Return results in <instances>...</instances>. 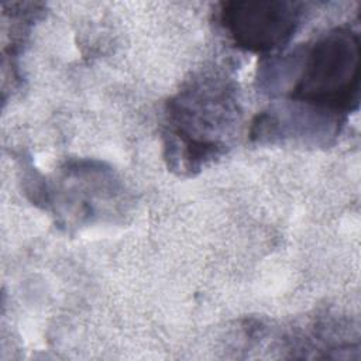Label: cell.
Masks as SVG:
<instances>
[{
    "mask_svg": "<svg viewBox=\"0 0 361 361\" xmlns=\"http://www.w3.org/2000/svg\"><path fill=\"white\" fill-rule=\"evenodd\" d=\"M234 111L224 87L209 83L183 92L171 106L169 158L182 161L185 169L199 168L223 148V133Z\"/></svg>",
    "mask_w": 361,
    "mask_h": 361,
    "instance_id": "cell-1",
    "label": "cell"
},
{
    "mask_svg": "<svg viewBox=\"0 0 361 361\" xmlns=\"http://www.w3.org/2000/svg\"><path fill=\"white\" fill-rule=\"evenodd\" d=\"M300 10L288 1H238L226 6L221 20L234 41L250 51H271L295 32Z\"/></svg>",
    "mask_w": 361,
    "mask_h": 361,
    "instance_id": "cell-3",
    "label": "cell"
},
{
    "mask_svg": "<svg viewBox=\"0 0 361 361\" xmlns=\"http://www.w3.org/2000/svg\"><path fill=\"white\" fill-rule=\"evenodd\" d=\"M295 89L300 103L334 113L348 109L358 89V38L338 30L319 41L305 58Z\"/></svg>",
    "mask_w": 361,
    "mask_h": 361,
    "instance_id": "cell-2",
    "label": "cell"
}]
</instances>
